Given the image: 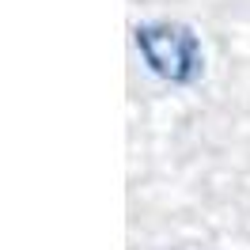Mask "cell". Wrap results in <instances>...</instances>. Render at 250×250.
Here are the masks:
<instances>
[{
  "mask_svg": "<svg viewBox=\"0 0 250 250\" xmlns=\"http://www.w3.org/2000/svg\"><path fill=\"white\" fill-rule=\"evenodd\" d=\"M129 42L144 72L167 87H197L208 72L201 34L182 19H141L133 23Z\"/></svg>",
  "mask_w": 250,
  "mask_h": 250,
  "instance_id": "1",
  "label": "cell"
}]
</instances>
